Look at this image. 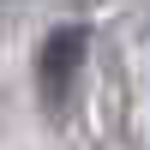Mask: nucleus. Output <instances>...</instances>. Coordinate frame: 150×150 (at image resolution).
Here are the masks:
<instances>
[{"label":"nucleus","instance_id":"obj_1","mask_svg":"<svg viewBox=\"0 0 150 150\" xmlns=\"http://www.w3.org/2000/svg\"><path fill=\"white\" fill-rule=\"evenodd\" d=\"M84 54H90V30H78V24L48 30L42 54H36V90H42L48 114H66L72 90H78V72H84Z\"/></svg>","mask_w":150,"mask_h":150}]
</instances>
